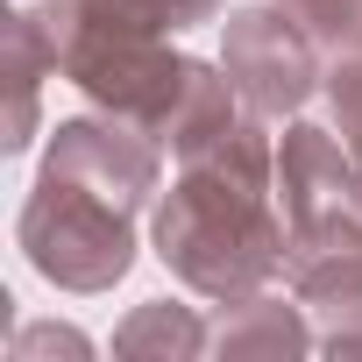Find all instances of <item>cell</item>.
Masks as SVG:
<instances>
[{"label":"cell","instance_id":"6da1fadb","mask_svg":"<svg viewBox=\"0 0 362 362\" xmlns=\"http://www.w3.org/2000/svg\"><path fill=\"white\" fill-rule=\"evenodd\" d=\"M156 263L199 298H249L284 270L291 221L277 206V135L263 114H242L214 149H199L149 221Z\"/></svg>","mask_w":362,"mask_h":362},{"label":"cell","instance_id":"7a4b0ae2","mask_svg":"<svg viewBox=\"0 0 362 362\" xmlns=\"http://www.w3.org/2000/svg\"><path fill=\"white\" fill-rule=\"evenodd\" d=\"M50 64L107 114H128L149 128L163 93L177 86V57L156 22H142L128 0H36L29 8Z\"/></svg>","mask_w":362,"mask_h":362},{"label":"cell","instance_id":"3957f363","mask_svg":"<svg viewBox=\"0 0 362 362\" xmlns=\"http://www.w3.org/2000/svg\"><path fill=\"white\" fill-rule=\"evenodd\" d=\"M15 235H22V256L36 263V277H50L57 291H114L135 270L128 206L71 185V177H36Z\"/></svg>","mask_w":362,"mask_h":362},{"label":"cell","instance_id":"277c9868","mask_svg":"<svg viewBox=\"0 0 362 362\" xmlns=\"http://www.w3.org/2000/svg\"><path fill=\"white\" fill-rule=\"evenodd\" d=\"M228 50H221V64H228V78H235V93H242V107L249 114H263V121H284V114H298L313 93H320V43L277 8H235L228 22Z\"/></svg>","mask_w":362,"mask_h":362},{"label":"cell","instance_id":"5b68a950","mask_svg":"<svg viewBox=\"0 0 362 362\" xmlns=\"http://www.w3.org/2000/svg\"><path fill=\"white\" fill-rule=\"evenodd\" d=\"M43 177H71V185L114 199V206H149L156 199V177H163V142L128 121V114H78V121H57L50 128V149H43Z\"/></svg>","mask_w":362,"mask_h":362},{"label":"cell","instance_id":"8992f818","mask_svg":"<svg viewBox=\"0 0 362 362\" xmlns=\"http://www.w3.org/2000/svg\"><path fill=\"white\" fill-rule=\"evenodd\" d=\"M355 185H362V170H355V149L320 128V121H291L277 135V206L291 228H313V221H334L355 206Z\"/></svg>","mask_w":362,"mask_h":362},{"label":"cell","instance_id":"52a82bcc","mask_svg":"<svg viewBox=\"0 0 362 362\" xmlns=\"http://www.w3.org/2000/svg\"><path fill=\"white\" fill-rule=\"evenodd\" d=\"M235 78H228V64H206V57H185L177 64V86L163 93V107L149 114V135L177 156V163H192L199 149H214L242 114H235Z\"/></svg>","mask_w":362,"mask_h":362},{"label":"cell","instance_id":"ba28073f","mask_svg":"<svg viewBox=\"0 0 362 362\" xmlns=\"http://www.w3.org/2000/svg\"><path fill=\"white\" fill-rule=\"evenodd\" d=\"M313 348V327L298 320V305H284V298H263V291H249V298H228V313H221V327H214V355L221 362H249V355H305Z\"/></svg>","mask_w":362,"mask_h":362},{"label":"cell","instance_id":"9c48e42d","mask_svg":"<svg viewBox=\"0 0 362 362\" xmlns=\"http://www.w3.org/2000/svg\"><path fill=\"white\" fill-rule=\"evenodd\" d=\"M206 348H214V334L199 327V313L192 305H170V298L135 305L121 320V334H114V355L121 362H192Z\"/></svg>","mask_w":362,"mask_h":362},{"label":"cell","instance_id":"30bf717a","mask_svg":"<svg viewBox=\"0 0 362 362\" xmlns=\"http://www.w3.org/2000/svg\"><path fill=\"white\" fill-rule=\"evenodd\" d=\"M43 71H57L50 64V50H43V36H36V22H29V8L8 22V149H29V135H36V86H43Z\"/></svg>","mask_w":362,"mask_h":362},{"label":"cell","instance_id":"8fae6325","mask_svg":"<svg viewBox=\"0 0 362 362\" xmlns=\"http://www.w3.org/2000/svg\"><path fill=\"white\" fill-rule=\"evenodd\" d=\"M320 50H362V0H277Z\"/></svg>","mask_w":362,"mask_h":362},{"label":"cell","instance_id":"7c38bea8","mask_svg":"<svg viewBox=\"0 0 362 362\" xmlns=\"http://www.w3.org/2000/svg\"><path fill=\"white\" fill-rule=\"evenodd\" d=\"M320 93H327V114H334V135H341V142L355 149V163H362V50H341V57L327 64Z\"/></svg>","mask_w":362,"mask_h":362},{"label":"cell","instance_id":"4fadbf2b","mask_svg":"<svg viewBox=\"0 0 362 362\" xmlns=\"http://www.w3.org/2000/svg\"><path fill=\"white\" fill-rule=\"evenodd\" d=\"M128 8H135L142 22H156L163 36H177V29H192V22H214L221 0H128Z\"/></svg>","mask_w":362,"mask_h":362},{"label":"cell","instance_id":"5bb4252c","mask_svg":"<svg viewBox=\"0 0 362 362\" xmlns=\"http://www.w3.org/2000/svg\"><path fill=\"white\" fill-rule=\"evenodd\" d=\"M36 355H93V341L71 334V327H22L15 334V362H36Z\"/></svg>","mask_w":362,"mask_h":362},{"label":"cell","instance_id":"9a60e30c","mask_svg":"<svg viewBox=\"0 0 362 362\" xmlns=\"http://www.w3.org/2000/svg\"><path fill=\"white\" fill-rule=\"evenodd\" d=\"M355 214H362V185H355Z\"/></svg>","mask_w":362,"mask_h":362}]
</instances>
